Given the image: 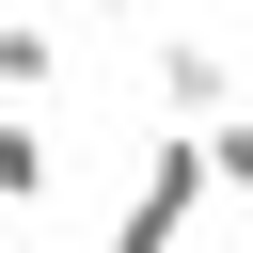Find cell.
I'll use <instances>...</instances> for the list:
<instances>
[{"instance_id":"277c9868","label":"cell","mask_w":253,"mask_h":253,"mask_svg":"<svg viewBox=\"0 0 253 253\" xmlns=\"http://www.w3.org/2000/svg\"><path fill=\"white\" fill-rule=\"evenodd\" d=\"M47 79H63V32L47 16H0V95H47Z\"/></svg>"},{"instance_id":"3957f363","label":"cell","mask_w":253,"mask_h":253,"mask_svg":"<svg viewBox=\"0 0 253 253\" xmlns=\"http://www.w3.org/2000/svg\"><path fill=\"white\" fill-rule=\"evenodd\" d=\"M63 190V126H0V206H47Z\"/></svg>"},{"instance_id":"6da1fadb","label":"cell","mask_w":253,"mask_h":253,"mask_svg":"<svg viewBox=\"0 0 253 253\" xmlns=\"http://www.w3.org/2000/svg\"><path fill=\"white\" fill-rule=\"evenodd\" d=\"M206 206H221V190H206V142H190V126H142V174H126V206L95 221V253H190Z\"/></svg>"},{"instance_id":"7a4b0ae2","label":"cell","mask_w":253,"mask_h":253,"mask_svg":"<svg viewBox=\"0 0 253 253\" xmlns=\"http://www.w3.org/2000/svg\"><path fill=\"white\" fill-rule=\"evenodd\" d=\"M158 111H174V126H221V111H237V47H221V32H158Z\"/></svg>"},{"instance_id":"5b68a950","label":"cell","mask_w":253,"mask_h":253,"mask_svg":"<svg viewBox=\"0 0 253 253\" xmlns=\"http://www.w3.org/2000/svg\"><path fill=\"white\" fill-rule=\"evenodd\" d=\"M79 16H111V32H126V16H142V0H79Z\"/></svg>"}]
</instances>
